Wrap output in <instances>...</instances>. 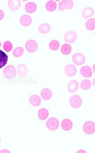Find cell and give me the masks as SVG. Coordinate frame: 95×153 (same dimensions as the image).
Returning a JSON list of instances; mask_svg holds the SVG:
<instances>
[{"mask_svg": "<svg viewBox=\"0 0 95 153\" xmlns=\"http://www.w3.org/2000/svg\"><path fill=\"white\" fill-rule=\"evenodd\" d=\"M1 42H0V47H1Z\"/></svg>", "mask_w": 95, "mask_h": 153, "instance_id": "cell-34", "label": "cell"}, {"mask_svg": "<svg viewBox=\"0 0 95 153\" xmlns=\"http://www.w3.org/2000/svg\"><path fill=\"white\" fill-rule=\"evenodd\" d=\"M86 27L89 30L92 31L95 28V19L91 18L88 19L86 23Z\"/></svg>", "mask_w": 95, "mask_h": 153, "instance_id": "cell-25", "label": "cell"}, {"mask_svg": "<svg viewBox=\"0 0 95 153\" xmlns=\"http://www.w3.org/2000/svg\"><path fill=\"white\" fill-rule=\"evenodd\" d=\"M46 127L50 131H56L59 127V121L55 117H51L46 122Z\"/></svg>", "mask_w": 95, "mask_h": 153, "instance_id": "cell-2", "label": "cell"}, {"mask_svg": "<svg viewBox=\"0 0 95 153\" xmlns=\"http://www.w3.org/2000/svg\"><path fill=\"white\" fill-rule=\"evenodd\" d=\"M94 14V11L92 8L87 7L85 8L82 11V16L84 19L92 17Z\"/></svg>", "mask_w": 95, "mask_h": 153, "instance_id": "cell-15", "label": "cell"}, {"mask_svg": "<svg viewBox=\"0 0 95 153\" xmlns=\"http://www.w3.org/2000/svg\"><path fill=\"white\" fill-rule=\"evenodd\" d=\"M45 8L48 11L53 12L57 8V4L53 1H50L47 2L45 5Z\"/></svg>", "mask_w": 95, "mask_h": 153, "instance_id": "cell-23", "label": "cell"}, {"mask_svg": "<svg viewBox=\"0 0 95 153\" xmlns=\"http://www.w3.org/2000/svg\"><path fill=\"white\" fill-rule=\"evenodd\" d=\"M1 137H0V142H1Z\"/></svg>", "mask_w": 95, "mask_h": 153, "instance_id": "cell-35", "label": "cell"}, {"mask_svg": "<svg viewBox=\"0 0 95 153\" xmlns=\"http://www.w3.org/2000/svg\"><path fill=\"white\" fill-rule=\"evenodd\" d=\"M20 22L21 25L25 27H27L31 25L32 19L30 16L27 15H23L20 18Z\"/></svg>", "mask_w": 95, "mask_h": 153, "instance_id": "cell-12", "label": "cell"}, {"mask_svg": "<svg viewBox=\"0 0 95 153\" xmlns=\"http://www.w3.org/2000/svg\"><path fill=\"white\" fill-rule=\"evenodd\" d=\"M74 6V2L71 0H63L59 4V10L61 11L71 10Z\"/></svg>", "mask_w": 95, "mask_h": 153, "instance_id": "cell-5", "label": "cell"}, {"mask_svg": "<svg viewBox=\"0 0 95 153\" xmlns=\"http://www.w3.org/2000/svg\"><path fill=\"white\" fill-rule=\"evenodd\" d=\"M86 58L84 55L81 53H76L73 55L72 61L75 65H83L85 62Z\"/></svg>", "mask_w": 95, "mask_h": 153, "instance_id": "cell-6", "label": "cell"}, {"mask_svg": "<svg viewBox=\"0 0 95 153\" xmlns=\"http://www.w3.org/2000/svg\"><path fill=\"white\" fill-rule=\"evenodd\" d=\"M94 67H95V64H94V72H95V68H94Z\"/></svg>", "mask_w": 95, "mask_h": 153, "instance_id": "cell-33", "label": "cell"}, {"mask_svg": "<svg viewBox=\"0 0 95 153\" xmlns=\"http://www.w3.org/2000/svg\"><path fill=\"white\" fill-rule=\"evenodd\" d=\"M72 47L68 44L63 45L61 49L62 53L64 55H69L72 52Z\"/></svg>", "mask_w": 95, "mask_h": 153, "instance_id": "cell-24", "label": "cell"}, {"mask_svg": "<svg viewBox=\"0 0 95 153\" xmlns=\"http://www.w3.org/2000/svg\"><path fill=\"white\" fill-rule=\"evenodd\" d=\"M24 53V49L21 47H18L13 51V56L16 57H19L22 56Z\"/></svg>", "mask_w": 95, "mask_h": 153, "instance_id": "cell-28", "label": "cell"}, {"mask_svg": "<svg viewBox=\"0 0 95 153\" xmlns=\"http://www.w3.org/2000/svg\"><path fill=\"white\" fill-rule=\"evenodd\" d=\"M49 113L48 110L46 108H43L39 110L38 112V117L39 119L41 120H44L48 117Z\"/></svg>", "mask_w": 95, "mask_h": 153, "instance_id": "cell-20", "label": "cell"}, {"mask_svg": "<svg viewBox=\"0 0 95 153\" xmlns=\"http://www.w3.org/2000/svg\"><path fill=\"white\" fill-rule=\"evenodd\" d=\"M18 74L21 77H25L28 74V67L24 64H20L18 67Z\"/></svg>", "mask_w": 95, "mask_h": 153, "instance_id": "cell-10", "label": "cell"}, {"mask_svg": "<svg viewBox=\"0 0 95 153\" xmlns=\"http://www.w3.org/2000/svg\"><path fill=\"white\" fill-rule=\"evenodd\" d=\"M78 88V82L75 80H72L70 81L67 87L68 91L70 93H75Z\"/></svg>", "mask_w": 95, "mask_h": 153, "instance_id": "cell-13", "label": "cell"}, {"mask_svg": "<svg viewBox=\"0 0 95 153\" xmlns=\"http://www.w3.org/2000/svg\"><path fill=\"white\" fill-rule=\"evenodd\" d=\"M25 47L26 50L28 52L33 53L37 50L38 45L36 41L33 40H28L26 42Z\"/></svg>", "mask_w": 95, "mask_h": 153, "instance_id": "cell-7", "label": "cell"}, {"mask_svg": "<svg viewBox=\"0 0 95 153\" xmlns=\"http://www.w3.org/2000/svg\"><path fill=\"white\" fill-rule=\"evenodd\" d=\"M37 9L36 4L33 2H29L26 4L25 10L26 12L29 13H32L35 12Z\"/></svg>", "mask_w": 95, "mask_h": 153, "instance_id": "cell-19", "label": "cell"}, {"mask_svg": "<svg viewBox=\"0 0 95 153\" xmlns=\"http://www.w3.org/2000/svg\"><path fill=\"white\" fill-rule=\"evenodd\" d=\"M29 101L31 104L35 107L39 105L42 103V101L39 97L35 95L31 96Z\"/></svg>", "mask_w": 95, "mask_h": 153, "instance_id": "cell-18", "label": "cell"}, {"mask_svg": "<svg viewBox=\"0 0 95 153\" xmlns=\"http://www.w3.org/2000/svg\"><path fill=\"white\" fill-rule=\"evenodd\" d=\"M77 35L74 31H70L66 33L64 36L65 42L73 43L75 42L77 39Z\"/></svg>", "mask_w": 95, "mask_h": 153, "instance_id": "cell-8", "label": "cell"}, {"mask_svg": "<svg viewBox=\"0 0 95 153\" xmlns=\"http://www.w3.org/2000/svg\"><path fill=\"white\" fill-rule=\"evenodd\" d=\"M82 99L77 95H74L70 98L69 103L71 106L74 108H80L82 105Z\"/></svg>", "mask_w": 95, "mask_h": 153, "instance_id": "cell-4", "label": "cell"}, {"mask_svg": "<svg viewBox=\"0 0 95 153\" xmlns=\"http://www.w3.org/2000/svg\"><path fill=\"white\" fill-rule=\"evenodd\" d=\"M8 56L4 52L0 50V69L2 68L8 62Z\"/></svg>", "mask_w": 95, "mask_h": 153, "instance_id": "cell-21", "label": "cell"}, {"mask_svg": "<svg viewBox=\"0 0 95 153\" xmlns=\"http://www.w3.org/2000/svg\"><path fill=\"white\" fill-rule=\"evenodd\" d=\"M61 128L64 131H70L72 128L73 123L70 120L65 119L61 123Z\"/></svg>", "mask_w": 95, "mask_h": 153, "instance_id": "cell-16", "label": "cell"}, {"mask_svg": "<svg viewBox=\"0 0 95 153\" xmlns=\"http://www.w3.org/2000/svg\"><path fill=\"white\" fill-rule=\"evenodd\" d=\"M59 42L57 40H53L50 42L49 47L51 50L56 51L59 49Z\"/></svg>", "mask_w": 95, "mask_h": 153, "instance_id": "cell-27", "label": "cell"}, {"mask_svg": "<svg viewBox=\"0 0 95 153\" xmlns=\"http://www.w3.org/2000/svg\"><path fill=\"white\" fill-rule=\"evenodd\" d=\"M91 87V82L88 80H84L82 81L81 84V88L84 90H88Z\"/></svg>", "mask_w": 95, "mask_h": 153, "instance_id": "cell-26", "label": "cell"}, {"mask_svg": "<svg viewBox=\"0 0 95 153\" xmlns=\"http://www.w3.org/2000/svg\"><path fill=\"white\" fill-rule=\"evenodd\" d=\"M3 74L6 79H13L16 75V71L14 66L12 65H8L4 68L3 72Z\"/></svg>", "mask_w": 95, "mask_h": 153, "instance_id": "cell-1", "label": "cell"}, {"mask_svg": "<svg viewBox=\"0 0 95 153\" xmlns=\"http://www.w3.org/2000/svg\"><path fill=\"white\" fill-rule=\"evenodd\" d=\"M21 3L19 0H10L8 1V6L10 10L16 11L20 8Z\"/></svg>", "mask_w": 95, "mask_h": 153, "instance_id": "cell-11", "label": "cell"}, {"mask_svg": "<svg viewBox=\"0 0 95 153\" xmlns=\"http://www.w3.org/2000/svg\"><path fill=\"white\" fill-rule=\"evenodd\" d=\"M0 153H11V152H10L8 150H7V149H3V150H2L1 151V152H0Z\"/></svg>", "mask_w": 95, "mask_h": 153, "instance_id": "cell-31", "label": "cell"}, {"mask_svg": "<svg viewBox=\"0 0 95 153\" xmlns=\"http://www.w3.org/2000/svg\"><path fill=\"white\" fill-rule=\"evenodd\" d=\"M51 26L48 23H44L42 24L39 26V32L43 34H47L51 30Z\"/></svg>", "mask_w": 95, "mask_h": 153, "instance_id": "cell-22", "label": "cell"}, {"mask_svg": "<svg viewBox=\"0 0 95 153\" xmlns=\"http://www.w3.org/2000/svg\"><path fill=\"white\" fill-rule=\"evenodd\" d=\"M77 153H86V152L85 150H79V151L77 152Z\"/></svg>", "mask_w": 95, "mask_h": 153, "instance_id": "cell-32", "label": "cell"}, {"mask_svg": "<svg viewBox=\"0 0 95 153\" xmlns=\"http://www.w3.org/2000/svg\"><path fill=\"white\" fill-rule=\"evenodd\" d=\"M3 48L7 52L11 51L12 49V45L10 41H7L3 45Z\"/></svg>", "mask_w": 95, "mask_h": 153, "instance_id": "cell-29", "label": "cell"}, {"mask_svg": "<svg viewBox=\"0 0 95 153\" xmlns=\"http://www.w3.org/2000/svg\"><path fill=\"white\" fill-rule=\"evenodd\" d=\"M81 74L86 78H90L92 75V71L91 68L88 66L82 67L80 70Z\"/></svg>", "mask_w": 95, "mask_h": 153, "instance_id": "cell-14", "label": "cell"}, {"mask_svg": "<svg viewBox=\"0 0 95 153\" xmlns=\"http://www.w3.org/2000/svg\"><path fill=\"white\" fill-rule=\"evenodd\" d=\"M77 71L76 67L72 64L67 65L65 68V73L67 76H74L76 74Z\"/></svg>", "mask_w": 95, "mask_h": 153, "instance_id": "cell-9", "label": "cell"}, {"mask_svg": "<svg viewBox=\"0 0 95 153\" xmlns=\"http://www.w3.org/2000/svg\"><path fill=\"white\" fill-rule=\"evenodd\" d=\"M41 95L43 100H48L52 97V92L48 88H44L41 91Z\"/></svg>", "mask_w": 95, "mask_h": 153, "instance_id": "cell-17", "label": "cell"}, {"mask_svg": "<svg viewBox=\"0 0 95 153\" xmlns=\"http://www.w3.org/2000/svg\"><path fill=\"white\" fill-rule=\"evenodd\" d=\"M4 17V13L2 10H0V20H1Z\"/></svg>", "mask_w": 95, "mask_h": 153, "instance_id": "cell-30", "label": "cell"}, {"mask_svg": "<svg viewBox=\"0 0 95 153\" xmlns=\"http://www.w3.org/2000/svg\"><path fill=\"white\" fill-rule=\"evenodd\" d=\"M83 131L88 134H93L95 131V123L91 121L86 122L83 125Z\"/></svg>", "mask_w": 95, "mask_h": 153, "instance_id": "cell-3", "label": "cell"}]
</instances>
